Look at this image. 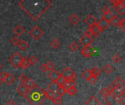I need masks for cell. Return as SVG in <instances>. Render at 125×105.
Here are the masks:
<instances>
[{
  "mask_svg": "<svg viewBox=\"0 0 125 105\" xmlns=\"http://www.w3.org/2000/svg\"><path fill=\"white\" fill-rule=\"evenodd\" d=\"M120 22H121L120 18L118 16L114 15V18H113L112 20L111 21V23H112V25L114 26H119L120 24Z\"/></svg>",
  "mask_w": 125,
  "mask_h": 105,
  "instance_id": "f546056e",
  "label": "cell"
},
{
  "mask_svg": "<svg viewBox=\"0 0 125 105\" xmlns=\"http://www.w3.org/2000/svg\"><path fill=\"white\" fill-rule=\"evenodd\" d=\"M0 94H1V91H0Z\"/></svg>",
  "mask_w": 125,
  "mask_h": 105,
  "instance_id": "9f6ffc18",
  "label": "cell"
},
{
  "mask_svg": "<svg viewBox=\"0 0 125 105\" xmlns=\"http://www.w3.org/2000/svg\"><path fill=\"white\" fill-rule=\"evenodd\" d=\"M111 4H115L116 3V1H117V0H108Z\"/></svg>",
  "mask_w": 125,
  "mask_h": 105,
  "instance_id": "816d5d0a",
  "label": "cell"
},
{
  "mask_svg": "<svg viewBox=\"0 0 125 105\" xmlns=\"http://www.w3.org/2000/svg\"><path fill=\"white\" fill-rule=\"evenodd\" d=\"M65 82H66V80L60 75V76H59V77L57 79V80L56 81V83L58 84V86H64V84L65 83Z\"/></svg>",
  "mask_w": 125,
  "mask_h": 105,
  "instance_id": "836d02e7",
  "label": "cell"
},
{
  "mask_svg": "<svg viewBox=\"0 0 125 105\" xmlns=\"http://www.w3.org/2000/svg\"><path fill=\"white\" fill-rule=\"evenodd\" d=\"M43 91H44V94H45L46 99H50V100H51V101H53V100L57 96L56 93H54V92H53V91H48V90H47V89H46V90H44Z\"/></svg>",
  "mask_w": 125,
  "mask_h": 105,
  "instance_id": "ac0fdd59",
  "label": "cell"
},
{
  "mask_svg": "<svg viewBox=\"0 0 125 105\" xmlns=\"http://www.w3.org/2000/svg\"><path fill=\"white\" fill-rule=\"evenodd\" d=\"M5 105H18L15 102H14L13 100H9L8 102H7V103Z\"/></svg>",
  "mask_w": 125,
  "mask_h": 105,
  "instance_id": "681fc988",
  "label": "cell"
},
{
  "mask_svg": "<svg viewBox=\"0 0 125 105\" xmlns=\"http://www.w3.org/2000/svg\"><path fill=\"white\" fill-rule=\"evenodd\" d=\"M119 28L123 31H125V19H122L121 20V22H120V24H119Z\"/></svg>",
  "mask_w": 125,
  "mask_h": 105,
  "instance_id": "f6af8a7d",
  "label": "cell"
},
{
  "mask_svg": "<svg viewBox=\"0 0 125 105\" xmlns=\"http://www.w3.org/2000/svg\"><path fill=\"white\" fill-rule=\"evenodd\" d=\"M29 62H30L31 65H35L38 62V59L35 56H31L29 58Z\"/></svg>",
  "mask_w": 125,
  "mask_h": 105,
  "instance_id": "8d00e7d4",
  "label": "cell"
},
{
  "mask_svg": "<svg viewBox=\"0 0 125 105\" xmlns=\"http://www.w3.org/2000/svg\"><path fill=\"white\" fill-rule=\"evenodd\" d=\"M91 73H92V76L98 77L101 74V69L98 67H94L91 69Z\"/></svg>",
  "mask_w": 125,
  "mask_h": 105,
  "instance_id": "f1b7e54d",
  "label": "cell"
},
{
  "mask_svg": "<svg viewBox=\"0 0 125 105\" xmlns=\"http://www.w3.org/2000/svg\"><path fill=\"white\" fill-rule=\"evenodd\" d=\"M97 24L99 26L100 29L102 31H105V30H106V29H108L109 28L111 23L109 22L106 21L105 20H104L103 18H101L98 22H97Z\"/></svg>",
  "mask_w": 125,
  "mask_h": 105,
  "instance_id": "30bf717a",
  "label": "cell"
},
{
  "mask_svg": "<svg viewBox=\"0 0 125 105\" xmlns=\"http://www.w3.org/2000/svg\"><path fill=\"white\" fill-rule=\"evenodd\" d=\"M1 84H2V81H1V80H0V86H1Z\"/></svg>",
  "mask_w": 125,
  "mask_h": 105,
  "instance_id": "db71d44e",
  "label": "cell"
},
{
  "mask_svg": "<svg viewBox=\"0 0 125 105\" xmlns=\"http://www.w3.org/2000/svg\"><path fill=\"white\" fill-rule=\"evenodd\" d=\"M22 58H23L22 56L18 52H16L9 58V62L11 64V65L13 67L17 69L20 67Z\"/></svg>",
  "mask_w": 125,
  "mask_h": 105,
  "instance_id": "277c9868",
  "label": "cell"
},
{
  "mask_svg": "<svg viewBox=\"0 0 125 105\" xmlns=\"http://www.w3.org/2000/svg\"><path fill=\"white\" fill-rule=\"evenodd\" d=\"M40 70H41L42 72H44V73L48 72V68H47V66H46V64H43L42 65H41V67H40Z\"/></svg>",
  "mask_w": 125,
  "mask_h": 105,
  "instance_id": "7dc6e473",
  "label": "cell"
},
{
  "mask_svg": "<svg viewBox=\"0 0 125 105\" xmlns=\"http://www.w3.org/2000/svg\"><path fill=\"white\" fill-rule=\"evenodd\" d=\"M60 75L66 80H75L76 79V74L72 69L71 67H66Z\"/></svg>",
  "mask_w": 125,
  "mask_h": 105,
  "instance_id": "3957f363",
  "label": "cell"
},
{
  "mask_svg": "<svg viewBox=\"0 0 125 105\" xmlns=\"http://www.w3.org/2000/svg\"><path fill=\"white\" fill-rule=\"evenodd\" d=\"M105 105H111L110 103H108V102H107V103H106V104H105Z\"/></svg>",
  "mask_w": 125,
  "mask_h": 105,
  "instance_id": "f5cc1de1",
  "label": "cell"
},
{
  "mask_svg": "<svg viewBox=\"0 0 125 105\" xmlns=\"http://www.w3.org/2000/svg\"><path fill=\"white\" fill-rule=\"evenodd\" d=\"M75 85H76L75 80H66L65 83L62 87L64 88L66 91H67L72 86H75Z\"/></svg>",
  "mask_w": 125,
  "mask_h": 105,
  "instance_id": "44dd1931",
  "label": "cell"
},
{
  "mask_svg": "<svg viewBox=\"0 0 125 105\" xmlns=\"http://www.w3.org/2000/svg\"><path fill=\"white\" fill-rule=\"evenodd\" d=\"M49 0H21L19 6L34 20H38L51 6Z\"/></svg>",
  "mask_w": 125,
  "mask_h": 105,
  "instance_id": "6da1fadb",
  "label": "cell"
},
{
  "mask_svg": "<svg viewBox=\"0 0 125 105\" xmlns=\"http://www.w3.org/2000/svg\"><path fill=\"white\" fill-rule=\"evenodd\" d=\"M81 76H82V77H83L84 80H86V81L89 82V79L92 77V73H91V70H90V69H85V70L82 72Z\"/></svg>",
  "mask_w": 125,
  "mask_h": 105,
  "instance_id": "7402d4cb",
  "label": "cell"
},
{
  "mask_svg": "<svg viewBox=\"0 0 125 105\" xmlns=\"http://www.w3.org/2000/svg\"><path fill=\"white\" fill-rule=\"evenodd\" d=\"M102 12H103V14H106V13L110 12H111V9H110V7H108V6H105V7L102 9Z\"/></svg>",
  "mask_w": 125,
  "mask_h": 105,
  "instance_id": "bcb514c9",
  "label": "cell"
},
{
  "mask_svg": "<svg viewBox=\"0 0 125 105\" xmlns=\"http://www.w3.org/2000/svg\"><path fill=\"white\" fill-rule=\"evenodd\" d=\"M10 42H11V43H12V45H15V46H18V44L20 43L21 40H20L17 37H12V39H10Z\"/></svg>",
  "mask_w": 125,
  "mask_h": 105,
  "instance_id": "f35d334b",
  "label": "cell"
},
{
  "mask_svg": "<svg viewBox=\"0 0 125 105\" xmlns=\"http://www.w3.org/2000/svg\"><path fill=\"white\" fill-rule=\"evenodd\" d=\"M29 89L26 87V86L24 84H21L20 86H18V87L17 88V91L18 93L21 95L22 96H26V95L27 94V93L29 92Z\"/></svg>",
  "mask_w": 125,
  "mask_h": 105,
  "instance_id": "5bb4252c",
  "label": "cell"
},
{
  "mask_svg": "<svg viewBox=\"0 0 125 105\" xmlns=\"http://www.w3.org/2000/svg\"><path fill=\"white\" fill-rule=\"evenodd\" d=\"M5 77H6V72H2L0 73V80H1L2 82H4V79H5Z\"/></svg>",
  "mask_w": 125,
  "mask_h": 105,
  "instance_id": "c3c4849f",
  "label": "cell"
},
{
  "mask_svg": "<svg viewBox=\"0 0 125 105\" xmlns=\"http://www.w3.org/2000/svg\"><path fill=\"white\" fill-rule=\"evenodd\" d=\"M51 45L53 48L54 49H57L59 48L60 46V42L59 41L58 39H53L51 42Z\"/></svg>",
  "mask_w": 125,
  "mask_h": 105,
  "instance_id": "1f68e13d",
  "label": "cell"
},
{
  "mask_svg": "<svg viewBox=\"0 0 125 105\" xmlns=\"http://www.w3.org/2000/svg\"><path fill=\"white\" fill-rule=\"evenodd\" d=\"M86 105H101V102L96 96H92L86 102Z\"/></svg>",
  "mask_w": 125,
  "mask_h": 105,
  "instance_id": "9a60e30c",
  "label": "cell"
},
{
  "mask_svg": "<svg viewBox=\"0 0 125 105\" xmlns=\"http://www.w3.org/2000/svg\"><path fill=\"white\" fill-rule=\"evenodd\" d=\"M84 34H86V35H87V36H89V37H92V34L91 31L89 30V29H87V30L86 31V32H85Z\"/></svg>",
  "mask_w": 125,
  "mask_h": 105,
  "instance_id": "f907efd6",
  "label": "cell"
},
{
  "mask_svg": "<svg viewBox=\"0 0 125 105\" xmlns=\"http://www.w3.org/2000/svg\"><path fill=\"white\" fill-rule=\"evenodd\" d=\"M89 30H90L91 32H92V36H94V37H99V36L101 34V33L103 32V31L100 29V28H99V26H97V23L94 24V25H93L92 26H91V27L89 28Z\"/></svg>",
  "mask_w": 125,
  "mask_h": 105,
  "instance_id": "8fae6325",
  "label": "cell"
},
{
  "mask_svg": "<svg viewBox=\"0 0 125 105\" xmlns=\"http://www.w3.org/2000/svg\"><path fill=\"white\" fill-rule=\"evenodd\" d=\"M113 82L116 84V86H117V85L125 86V80H124L121 77H117L116 80H114Z\"/></svg>",
  "mask_w": 125,
  "mask_h": 105,
  "instance_id": "e575fe53",
  "label": "cell"
},
{
  "mask_svg": "<svg viewBox=\"0 0 125 105\" xmlns=\"http://www.w3.org/2000/svg\"><path fill=\"white\" fill-rule=\"evenodd\" d=\"M27 77L26 76V75L25 74H23V73H22V74H21L20 75H19V77H18V79H19V80H20V82L22 83V84H23L25 82H26V80H27Z\"/></svg>",
  "mask_w": 125,
  "mask_h": 105,
  "instance_id": "60d3db41",
  "label": "cell"
},
{
  "mask_svg": "<svg viewBox=\"0 0 125 105\" xmlns=\"http://www.w3.org/2000/svg\"><path fill=\"white\" fill-rule=\"evenodd\" d=\"M43 34H44L43 31L38 26H35L29 31V35L34 40H39L42 37Z\"/></svg>",
  "mask_w": 125,
  "mask_h": 105,
  "instance_id": "5b68a950",
  "label": "cell"
},
{
  "mask_svg": "<svg viewBox=\"0 0 125 105\" xmlns=\"http://www.w3.org/2000/svg\"><path fill=\"white\" fill-rule=\"evenodd\" d=\"M13 31H14V33H15L17 36L20 37V36H22V35L25 33V29H24V28H23L22 26L18 25V26H17L14 29Z\"/></svg>",
  "mask_w": 125,
  "mask_h": 105,
  "instance_id": "ffe728a7",
  "label": "cell"
},
{
  "mask_svg": "<svg viewBox=\"0 0 125 105\" xmlns=\"http://www.w3.org/2000/svg\"><path fill=\"white\" fill-rule=\"evenodd\" d=\"M23 84L26 86V87L29 90L33 88L34 87V86L36 85V84L34 83V82L31 79H30V78H29V77L27 78V80H26V82H25Z\"/></svg>",
  "mask_w": 125,
  "mask_h": 105,
  "instance_id": "cb8c5ba5",
  "label": "cell"
},
{
  "mask_svg": "<svg viewBox=\"0 0 125 105\" xmlns=\"http://www.w3.org/2000/svg\"><path fill=\"white\" fill-rule=\"evenodd\" d=\"M95 52V48L92 45L85 46L81 50V55L85 58H90L92 57Z\"/></svg>",
  "mask_w": 125,
  "mask_h": 105,
  "instance_id": "52a82bcc",
  "label": "cell"
},
{
  "mask_svg": "<svg viewBox=\"0 0 125 105\" xmlns=\"http://www.w3.org/2000/svg\"><path fill=\"white\" fill-rule=\"evenodd\" d=\"M25 98L31 105H41L46 99L43 90L37 85L29 91Z\"/></svg>",
  "mask_w": 125,
  "mask_h": 105,
  "instance_id": "7a4b0ae2",
  "label": "cell"
},
{
  "mask_svg": "<svg viewBox=\"0 0 125 105\" xmlns=\"http://www.w3.org/2000/svg\"><path fill=\"white\" fill-rule=\"evenodd\" d=\"M77 91H77L75 86H72V87L67 91V93L69 94L70 96H74V95H75V94H77Z\"/></svg>",
  "mask_w": 125,
  "mask_h": 105,
  "instance_id": "74e56055",
  "label": "cell"
},
{
  "mask_svg": "<svg viewBox=\"0 0 125 105\" xmlns=\"http://www.w3.org/2000/svg\"><path fill=\"white\" fill-rule=\"evenodd\" d=\"M103 72H104L105 73L109 75V74L112 73V72L114 71V67H113L112 65H111V64H106V65L103 67Z\"/></svg>",
  "mask_w": 125,
  "mask_h": 105,
  "instance_id": "4316f807",
  "label": "cell"
},
{
  "mask_svg": "<svg viewBox=\"0 0 125 105\" xmlns=\"http://www.w3.org/2000/svg\"><path fill=\"white\" fill-rule=\"evenodd\" d=\"M53 102L54 103V105H62V97L56 96V97L53 100Z\"/></svg>",
  "mask_w": 125,
  "mask_h": 105,
  "instance_id": "b9f144b4",
  "label": "cell"
},
{
  "mask_svg": "<svg viewBox=\"0 0 125 105\" xmlns=\"http://www.w3.org/2000/svg\"><path fill=\"white\" fill-rule=\"evenodd\" d=\"M1 68H2V66H1V64H0V69H1Z\"/></svg>",
  "mask_w": 125,
  "mask_h": 105,
  "instance_id": "11a10c76",
  "label": "cell"
},
{
  "mask_svg": "<svg viewBox=\"0 0 125 105\" xmlns=\"http://www.w3.org/2000/svg\"><path fill=\"white\" fill-rule=\"evenodd\" d=\"M30 66H31V64L29 62V58H27L26 56L23 57L22 61H21V65H20V67L22 68L23 69H26Z\"/></svg>",
  "mask_w": 125,
  "mask_h": 105,
  "instance_id": "e0dca14e",
  "label": "cell"
},
{
  "mask_svg": "<svg viewBox=\"0 0 125 105\" xmlns=\"http://www.w3.org/2000/svg\"><path fill=\"white\" fill-rule=\"evenodd\" d=\"M46 66H47V68H48V70L50 72L53 69H55V65L52 62V61H48L46 63Z\"/></svg>",
  "mask_w": 125,
  "mask_h": 105,
  "instance_id": "ab89813d",
  "label": "cell"
},
{
  "mask_svg": "<svg viewBox=\"0 0 125 105\" xmlns=\"http://www.w3.org/2000/svg\"><path fill=\"white\" fill-rule=\"evenodd\" d=\"M66 93H67V91L64 90V88L62 86H59L56 91V95H57V96H59V97H62Z\"/></svg>",
  "mask_w": 125,
  "mask_h": 105,
  "instance_id": "4dcf8cb0",
  "label": "cell"
},
{
  "mask_svg": "<svg viewBox=\"0 0 125 105\" xmlns=\"http://www.w3.org/2000/svg\"><path fill=\"white\" fill-rule=\"evenodd\" d=\"M85 23H86L89 27H91V26H92L93 25H94V24L97 23V19L95 18V17H94L92 14H90V15H89L86 18V19H85Z\"/></svg>",
  "mask_w": 125,
  "mask_h": 105,
  "instance_id": "7c38bea8",
  "label": "cell"
},
{
  "mask_svg": "<svg viewBox=\"0 0 125 105\" xmlns=\"http://www.w3.org/2000/svg\"><path fill=\"white\" fill-rule=\"evenodd\" d=\"M97 77H95V76H92L89 80V82L92 85H94L97 83Z\"/></svg>",
  "mask_w": 125,
  "mask_h": 105,
  "instance_id": "7bdbcfd3",
  "label": "cell"
},
{
  "mask_svg": "<svg viewBox=\"0 0 125 105\" xmlns=\"http://www.w3.org/2000/svg\"><path fill=\"white\" fill-rule=\"evenodd\" d=\"M100 94L105 99V100H106L111 95V94L109 93V91H108V89L106 88H104L101 89L100 91Z\"/></svg>",
  "mask_w": 125,
  "mask_h": 105,
  "instance_id": "83f0119b",
  "label": "cell"
},
{
  "mask_svg": "<svg viewBox=\"0 0 125 105\" xmlns=\"http://www.w3.org/2000/svg\"><path fill=\"white\" fill-rule=\"evenodd\" d=\"M114 14L112 12H108L106 14H103V16H102V18H103L104 20H105L106 21L109 22L111 23V21L112 20L113 18H114Z\"/></svg>",
  "mask_w": 125,
  "mask_h": 105,
  "instance_id": "484cf974",
  "label": "cell"
},
{
  "mask_svg": "<svg viewBox=\"0 0 125 105\" xmlns=\"http://www.w3.org/2000/svg\"><path fill=\"white\" fill-rule=\"evenodd\" d=\"M112 59H113V61H114L116 64H119V62H121V61H122V56H121L120 55H119V54H116V55H114V56H113Z\"/></svg>",
  "mask_w": 125,
  "mask_h": 105,
  "instance_id": "d590c367",
  "label": "cell"
},
{
  "mask_svg": "<svg viewBox=\"0 0 125 105\" xmlns=\"http://www.w3.org/2000/svg\"><path fill=\"white\" fill-rule=\"evenodd\" d=\"M15 80V78L14 75H12L11 73L8 72V73H6V77H5V79H4V82L7 85L10 86V85H11V84H12L14 83Z\"/></svg>",
  "mask_w": 125,
  "mask_h": 105,
  "instance_id": "2e32d148",
  "label": "cell"
},
{
  "mask_svg": "<svg viewBox=\"0 0 125 105\" xmlns=\"http://www.w3.org/2000/svg\"><path fill=\"white\" fill-rule=\"evenodd\" d=\"M125 94V86H121V85H117L115 86L114 91L111 94L112 96H119L122 94Z\"/></svg>",
  "mask_w": 125,
  "mask_h": 105,
  "instance_id": "9c48e42d",
  "label": "cell"
},
{
  "mask_svg": "<svg viewBox=\"0 0 125 105\" xmlns=\"http://www.w3.org/2000/svg\"><path fill=\"white\" fill-rule=\"evenodd\" d=\"M80 43L83 46H89V45H92V44L94 42V39H92V37H89L86 34H83L79 39Z\"/></svg>",
  "mask_w": 125,
  "mask_h": 105,
  "instance_id": "ba28073f",
  "label": "cell"
},
{
  "mask_svg": "<svg viewBox=\"0 0 125 105\" xmlns=\"http://www.w3.org/2000/svg\"><path fill=\"white\" fill-rule=\"evenodd\" d=\"M70 49L73 51V52H76L78 49H79V46L77 44V42H73L70 45Z\"/></svg>",
  "mask_w": 125,
  "mask_h": 105,
  "instance_id": "d6a6232c",
  "label": "cell"
},
{
  "mask_svg": "<svg viewBox=\"0 0 125 105\" xmlns=\"http://www.w3.org/2000/svg\"><path fill=\"white\" fill-rule=\"evenodd\" d=\"M113 8L114 10L119 15H123L125 12V2L117 0L115 4H113Z\"/></svg>",
  "mask_w": 125,
  "mask_h": 105,
  "instance_id": "8992f818",
  "label": "cell"
},
{
  "mask_svg": "<svg viewBox=\"0 0 125 105\" xmlns=\"http://www.w3.org/2000/svg\"><path fill=\"white\" fill-rule=\"evenodd\" d=\"M70 23L73 25V26H75L77 25L79 21H80V18L78 15H77L76 14H73L70 17Z\"/></svg>",
  "mask_w": 125,
  "mask_h": 105,
  "instance_id": "d6986e66",
  "label": "cell"
},
{
  "mask_svg": "<svg viewBox=\"0 0 125 105\" xmlns=\"http://www.w3.org/2000/svg\"><path fill=\"white\" fill-rule=\"evenodd\" d=\"M48 77L52 80V82H56L57 80V79L60 76V73L56 70V69H53L51 71H50L49 74H48Z\"/></svg>",
  "mask_w": 125,
  "mask_h": 105,
  "instance_id": "4fadbf2b",
  "label": "cell"
},
{
  "mask_svg": "<svg viewBox=\"0 0 125 105\" xmlns=\"http://www.w3.org/2000/svg\"><path fill=\"white\" fill-rule=\"evenodd\" d=\"M115 86H116V84L113 82V83H111V84L108 87V88H107V89H108V91H109V93H110V94H111V93H112V91H114V89Z\"/></svg>",
  "mask_w": 125,
  "mask_h": 105,
  "instance_id": "ee69618b",
  "label": "cell"
},
{
  "mask_svg": "<svg viewBox=\"0 0 125 105\" xmlns=\"http://www.w3.org/2000/svg\"><path fill=\"white\" fill-rule=\"evenodd\" d=\"M18 46L20 50H21L22 51H25L29 48V43L25 40H21V42Z\"/></svg>",
  "mask_w": 125,
  "mask_h": 105,
  "instance_id": "603a6c76",
  "label": "cell"
},
{
  "mask_svg": "<svg viewBox=\"0 0 125 105\" xmlns=\"http://www.w3.org/2000/svg\"><path fill=\"white\" fill-rule=\"evenodd\" d=\"M59 87V86H58V84H57L56 82H52V83L48 86L47 90L51 91H53V92H54V93H56V91H57V89H58Z\"/></svg>",
  "mask_w": 125,
  "mask_h": 105,
  "instance_id": "d4e9b609",
  "label": "cell"
}]
</instances>
